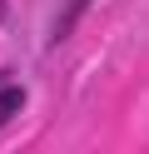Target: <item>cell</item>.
I'll list each match as a JSON object with an SVG mask.
<instances>
[{
	"mask_svg": "<svg viewBox=\"0 0 149 154\" xmlns=\"http://www.w3.org/2000/svg\"><path fill=\"white\" fill-rule=\"evenodd\" d=\"M20 104H25V94H20V90H15V85H10V90H0V124H5V119H10V114H15V109H20Z\"/></svg>",
	"mask_w": 149,
	"mask_h": 154,
	"instance_id": "cell-1",
	"label": "cell"
},
{
	"mask_svg": "<svg viewBox=\"0 0 149 154\" xmlns=\"http://www.w3.org/2000/svg\"><path fill=\"white\" fill-rule=\"evenodd\" d=\"M85 5H89V0H70V10H65V15H60V25H55V35H65V30H70V25H75V15H79V10H85Z\"/></svg>",
	"mask_w": 149,
	"mask_h": 154,
	"instance_id": "cell-2",
	"label": "cell"
}]
</instances>
